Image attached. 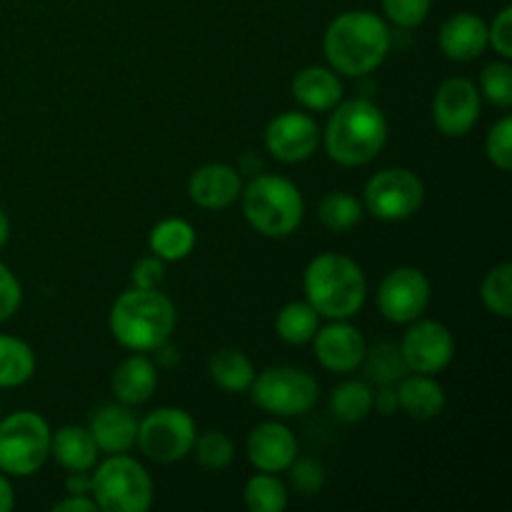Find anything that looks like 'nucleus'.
I'll use <instances>...</instances> for the list:
<instances>
[{"label": "nucleus", "instance_id": "obj_11", "mask_svg": "<svg viewBox=\"0 0 512 512\" xmlns=\"http://www.w3.org/2000/svg\"><path fill=\"white\" fill-rule=\"evenodd\" d=\"M430 298H433V288H430L428 275L413 265L390 270L378 285L380 315L395 325H410L413 320L423 318Z\"/></svg>", "mask_w": 512, "mask_h": 512}, {"label": "nucleus", "instance_id": "obj_44", "mask_svg": "<svg viewBox=\"0 0 512 512\" xmlns=\"http://www.w3.org/2000/svg\"><path fill=\"white\" fill-rule=\"evenodd\" d=\"M15 508V490L10 485V478L0 473V512H10Z\"/></svg>", "mask_w": 512, "mask_h": 512}, {"label": "nucleus", "instance_id": "obj_6", "mask_svg": "<svg viewBox=\"0 0 512 512\" xmlns=\"http://www.w3.org/2000/svg\"><path fill=\"white\" fill-rule=\"evenodd\" d=\"M90 495L103 512H145L153 505V480L138 460L115 453L90 475Z\"/></svg>", "mask_w": 512, "mask_h": 512}, {"label": "nucleus", "instance_id": "obj_17", "mask_svg": "<svg viewBox=\"0 0 512 512\" xmlns=\"http://www.w3.org/2000/svg\"><path fill=\"white\" fill-rule=\"evenodd\" d=\"M243 180L240 170L225 163L200 165L188 180V195L198 208L203 210H225L240 200Z\"/></svg>", "mask_w": 512, "mask_h": 512}, {"label": "nucleus", "instance_id": "obj_37", "mask_svg": "<svg viewBox=\"0 0 512 512\" xmlns=\"http://www.w3.org/2000/svg\"><path fill=\"white\" fill-rule=\"evenodd\" d=\"M288 470L293 478V488L305 498L320 495V490L325 488V468L315 458H295Z\"/></svg>", "mask_w": 512, "mask_h": 512}, {"label": "nucleus", "instance_id": "obj_7", "mask_svg": "<svg viewBox=\"0 0 512 512\" xmlns=\"http://www.w3.org/2000/svg\"><path fill=\"white\" fill-rule=\"evenodd\" d=\"M50 425L33 410H18L0 418V473L30 478L50 458Z\"/></svg>", "mask_w": 512, "mask_h": 512}, {"label": "nucleus", "instance_id": "obj_38", "mask_svg": "<svg viewBox=\"0 0 512 512\" xmlns=\"http://www.w3.org/2000/svg\"><path fill=\"white\" fill-rule=\"evenodd\" d=\"M23 303V288L13 270L0 260V323L13 318Z\"/></svg>", "mask_w": 512, "mask_h": 512}, {"label": "nucleus", "instance_id": "obj_12", "mask_svg": "<svg viewBox=\"0 0 512 512\" xmlns=\"http://www.w3.org/2000/svg\"><path fill=\"white\" fill-rule=\"evenodd\" d=\"M398 348L410 373H443L455 358V338L440 320H413Z\"/></svg>", "mask_w": 512, "mask_h": 512}, {"label": "nucleus", "instance_id": "obj_15", "mask_svg": "<svg viewBox=\"0 0 512 512\" xmlns=\"http://www.w3.org/2000/svg\"><path fill=\"white\" fill-rule=\"evenodd\" d=\"M310 343H313L318 363L335 375L355 373L368 350L363 333L348 320H333L325 328H318Z\"/></svg>", "mask_w": 512, "mask_h": 512}, {"label": "nucleus", "instance_id": "obj_31", "mask_svg": "<svg viewBox=\"0 0 512 512\" xmlns=\"http://www.w3.org/2000/svg\"><path fill=\"white\" fill-rule=\"evenodd\" d=\"M243 500L250 512H283L290 498L278 473H258L245 483Z\"/></svg>", "mask_w": 512, "mask_h": 512}, {"label": "nucleus", "instance_id": "obj_40", "mask_svg": "<svg viewBox=\"0 0 512 512\" xmlns=\"http://www.w3.org/2000/svg\"><path fill=\"white\" fill-rule=\"evenodd\" d=\"M133 288H145V290H158L160 283L165 280V260H160L158 255L150 253L148 258L138 260L133 268Z\"/></svg>", "mask_w": 512, "mask_h": 512}, {"label": "nucleus", "instance_id": "obj_34", "mask_svg": "<svg viewBox=\"0 0 512 512\" xmlns=\"http://www.w3.org/2000/svg\"><path fill=\"white\" fill-rule=\"evenodd\" d=\"M480 98L488 100L495 108H510L512 105V68L508 60L485 65L480 73Z\"/></svg>", "mask_w": 512, "mask_h": 512}, {"label": "nucleus", "instance_id": "obj_28", "mask_svg": "<svg viewBox=\"0 0 512 512\" xmlns=\"http://www.w3.org/2000/svg\"><path fill=\"white\" fill-rule=\"evenodd\" d=\"M360 368L365 370V380L375 385H398L410 373L395 343H378L365 350Z\"/></svg>", "mask_w": 512, "mask_h": 512}, {"label": "nucleus", "instance_id": "obj_2", "mask_svg": "<svg viewBox=\"0 0 512 512\" xmlns=\"http://www.w3.org/2000/svg\"><path fill=\"white\" fill-rule=\"evenodd\" d=\"M320 140L333 163L360 168L378 158L388 143V118L368 98L340 100Z\"/></svg>", "mask_w": 512, "mask_h": 512}, {"label": "nucleus", "instance_id": "obj_32", "mask_svg": "<svg viewBox=\"0 0 512 512\" xmlns=\"http://www.w3.org/2000/svg\"><path fill=\"white\" fill-rule=\"evenodd\" d=\"M480 298L483 305L498 318H512V265L500 263L488 270L480 285Z\"/></svg>", "mask_w": 512, "mask_h": 512}, {"label": "nucleus", "instance_id": "obj_20", "mask_svg": "<svg viewBox=\"0 0 512 512\" xmlns=\"http://www.w3.org/2000/svg\"><path fill=\"white\" fill-rule=\"evenodd\" d=\"M110 388L118 403L130 405H143L158 390V365L143 353L128 355L123 363L115 368L113 378H110Z\"/></svg>", "mask_w": 512, "mask_h": 512}, {"label": "nucleus", "instance_id": "obj_4", "mask_svg": "<svg viewBox=\"0 0 512 512\" xmlns=\"http://www.w3.org/2000/svg\"><path fill=\"white\" fill-rule=\"evenodd\" d=\"M108 323L113 338L125 350L150 353L158 345L168 343L178 323V313L168 295L160 293V288H130L115 298Z\"/></svg>", "mask_w": 512, "mask_h": 512}, {"label": "nucleus", "instance_id": "obj_24", "mask_svg": "<svg viewBox=\"0 0 512 512\" xmlns=\"http://www.w3.org/2000/svg\"><path fill=\"white\" fill-rule=\"evenodd\" d=\"M208 375L225 393H248L255 380V365L243 350L220 348L208 360Z\"/></svg>", "mask_w": 512, "mask_h": 512}, {"label": "nucleus", "instance_id": "obj_29", "mask_svg": "<svg viewBox=\"0 0 512 512\" xmlns=\"http://www.w3.org/2000/svg\"><path fill=\"white\" fill-rule=\"evenodd\" d=\"M330 410L343 423H360L373 413V388L368 380H345L330 395Z\"/></svg>", "mask_w": 512, "mask_h": 512}, {"label": "nucleus", "instance_id": "obj_30", "mask_svg": "<svg viewBox=\"0 0 512 512\" xmlns=\"http://www.w3.org/2000/svg\"><path fill=\"white\" fill-rule=\"evenodd\" d=\"M363 213V200L353 198V195L343 193V190L323 195L318 203V218L330 233H348V230H353L363 220Z\"/></svg>", "mask_w": 512, "mask_h": 512}, {"label": "nucleus", "instance_id": "obj_41", "mask_svg": "<svg viewBox=\"0 0 512 512\" xmlns=\"http://www.w3.org/2000/svg\"><path fill=\"white\" fill-rule=\"evenodd\" d=\"M373 408L380 415H395L398 413V393H395V385H378V390H373Z\"/></svg>", "mask_w": 512, "mask_h": 512}, {"label": "nucleus", "instance_id": "obj_42", "mask_svg": "<svg viewBox=\"0 0 512 512\" xmlns=\"http://www.w3.org/2000/svg\"><path fill=\"white\" fill-rule=\"evenodd\" d=\"M55 512H98L93 495H73L68 493V498H63L60 503L53 505Z\"/></svg>", "mask_w": 512, "mask_h": 512}, {"label": "nucleus", "instance_id": "obj_45", "mask_svg": "<svg viewBox=\"0 0 512 512\" xmlns=\"http://www.w3.org/2000/svg\"><path fill=\"white\" fill-rule=\"evenodd\" d=\"M8 235H10V218L3 208H0V248L8 243Z\"/></svg>", "mask_w": 512, "mask_h": 512}, {"label": "nucleus", "instance_id": "obj_35", "mask_svg": "<svg viewBox=\"0 0 512 512\" xmlns=\"http://www.w3.org/2000/svg\"><path fill=\"white\" fill-rule=\"evenodd\" d=\"M485 155L503 173L512 170V115H503L485 138Z\"/></svg>", "mask_w": 512, "mask_h": 512}, {"label": "nucleus", "instance_id": "obj_23", "mask_svg": "<svg viewBox=\"0 0 512 512\" xmlns=\"http://www.w3.org/2000/svg\"><path fill=\"white\" fill-rule=\"evenodd\" d=\"M50 455L68 473H88L98 463V445L83 425H63L50 438Z\"/></svg>", "mask_w": 512, "mask_h": 512}, {"label": "nucleus", "instance_id": "obj_36", "mask_svg": "<svg viewBox=\"0 0 512 512\" xmlns=\"http://www.w3.org/2000/svg\"><path fill=\"white\" fill-rule=\"evenodd\" d=\"M433 0H383V13L398 28H418L428 20Z\"/></svg>", "mask_w": 512, "mask_h": 512}, {"label": "nucleus", "instance_id": "obj_16", "mask_svg": "<svg viewBox=\"0 0 512 512\" xmlns=\"http://www.w3.org/2000/svg\"><path fill=\"white\" fill-rule=\"evenodd\" d=\"M245 453L260 473H285L298 458V438L283 423H260L245 440Z\"/></svg>", "mask_w": 512, "mask_h": 512}, {"label": "nucleus", "instance_id": "obj_39", "mask_svg": "<svg viewBox=\"0 0 512 512\" xmlns=\"http://www.w3.org/2000/svg\"><path fill=\"white\" fill-rule=\"evenodd\" d=\"M488 45H493V50L503 60L512 58V8L510 5H505V8L495 15L493 23L488 25Z\"/></svg>", "mask_w": 512, "mask_h": 512}, {"label": "nucleus", "instance_id": "obj_21", "mask_svg": "<svg viewBox=\"0 0 512 512\" xmlns=\"http://www.w3.org/2000/svg\"><path fill=\"white\" fill-rule=\"evenodd\" d=\"M395 393H398L400 413H405L413 420H420V423L438 418L445 410V403H448L443 385H440L433 375L423 373L405 375V378L395 385Z\"/></svg>", "mask_w": 512, "mask_h": 512}, {"label": "nucleus", "instance_id": "obj_3", "mask_svg": "<svg viewBox=\"0 0 512 512\" xmlns=\"http://www.w3.org/2000/svg\"><path fill=\"white\" fill-rule=\"evenodd\" d=\"M303 290L320 318L350 320L368 300V278L348 255L320 253L305 268Z\"/></svg>", "mask_w": 512, "mask_h": 512}, {"label": "nucleus", "instance_id": "obj_8", "mask_svg": "<svg viewBox=\"0 0 512 512\" xmlns=\"http://www.w3.org/2000/svg\"><path fill=\"white\" fill-rule=\"evenodd\" d=\"M250 395L260 410L275 418H300L318 403L320 385L308 370L275 365L263 373H255Z\"/></svg>", "mask_w": 512, "mask_h": 512}, {"label": "nucleus", "instance_id": "obj_22", "mask_svg": "<svg viewBox=\"0 0 512 512\" xmlns=\"http://www.w3.org/2000/svg\"><path fill=\"white\" fill-rule=\"evenodd\" d=\"M293 95L305 110L325 113L343 100V80L333 68L308 65L293 78Z\"/></svg>", "mask_w": 512, "mask_h": 512}, {"label": "nucleus", "instance_id": "obj_9", "mask_svg": "<svg viewBox=\"0 0 512 512\" xmlns=\"http://www.w3.org/2000/svg\"><path fill=\"white\" fill-rule=\"evenodd\" d=\"M198 425L193 415L183 408H155L153 413L138 420L135 445L148 460L158 465H173L188 458L193 450Z\"/></svg>", "mask_w": 512, "mask_h": 512}, {"label": "nucleus", "instance_id": "obj_5", "mask_svg": "<svg viewBox=\"0 0 512 512\" xmlns=\"http://www.w3.org/2000/svg\"><path fill=\"white\" fill-rule=\"evenodd\" d=\"M240 200L250 228L265 238H288L303 223V193L293 180L283 175L258 173L248 185H243Z\"/></svg>", "mask_w": 512, "mask_h": 512}, {"label": "nucleus", "instance_id": "obj_10", "mask_svg": "<svg viewBox=\"0 0 512 512\" xmlns=\"http://www.w3.org/2000/svg\"><path fill=\"white\" fill-rule=\"evenodd\" d=\"M425 185L413 170L385 168L363 188V208L383 223L408 220L423 208Z\"/></svg>", "mask_w": 512, "mask_h": 512}, {"label": "nucleus", "instance_id": "obj_43", "mask_svg": "<svg viewBox=\"0 0 512 512\" xmlns=\"http://www.w3.org/2000/svg\"><path fill=\"white\" fill-rule=\"evenodd\" d=\"M65 490L73 495H90V475L88 473H70L65 480Z\"/></svg>", "mask_w": 512, "mask_h": 512}, {"label": "nucleus", "instance_id": "obj_18", "mask_svg": "<svg viewBox=\"0 0 512 512\" xmlns=\"http://www.w3.org/2000/svg\"><path fill=\"white\" fill-rule=\"evenodd\" d=\"M438 45L445 58L470 63L488 50V23L475 13H455L440 25Z\"/></svg>", "mask_w": 512, "mask_h": 512}, {"label": "nucleus", "instance_id": "obj_14", "mask_svg": "<svg viewBox=\"0 0 512 512\" xmlns=\"http://www.w3.org/2000/svg\"><path fill=\"white\" fill-rule=\"evenodd\" d=\"M320 145V128L308 113L288 110L275 115L265 128V150L280 163H303Z\"/></svg>", "mask_w": 512, "mask_h": 512}, {"label": "nucleus", "instance_id": "obj_1", "mask_svg": "<svg viewBox=\"0 0 512 512\" xmlns=\"http://www.w3.org/2000/svg\"><path fill=\"white\" fill-rule=\"evenodd\" d=\"M328 68L348 78H363L383 65L390 53V28L370 10H348L328 25L323 35Z\"/></svg>", "mask_w": 512, "mask_h": 512}, {"label": "nucleus", "instance_id": "obj_25", "mask_svg": "<svg viewBox=\"0 0 512 512\" xmlns=\"http://www.w3.org/2000/svg\"><path fill=\"white\" fill-rule=\"evenodd\" d=\"M150 253L165 263L185 260L195 248V228L183 218H165L150 230Z\"/></svg>", "mask_w": 512, "mask_h": 512}, {"label": "nucleus", "instance_id": "obj_33", "mask_svg": "<svg viewBox=\"0 0 512 512\" xmlns=\"http://www.w3.org/2000/svg\"><path fill=\"white\" fill-rule=\"evenodd\" d=\"M190 453L195 455L200 468L218 473V470H225L235 460V443L223 430H208L203 435H195Z\"/></svg>", "mask_w": 512, "mask_h": 512}, {"label": "nucleus", "instance_id": "obj_26", "mask_svg": "<svg viewBox=\"0 0 512 512\" xmlns=\"http://www.w3.org/2000/svg\"><path fill=\"white\" fill-rule=\"evenodd\" d=\"M35 375V353L25 340L0 333V388H18Z\"/></svg>", "mask_w": 512, "mask_h": 512}, {"label": "nucleus", "instance_id": "obj_19", "mask_svg": "<svg viewBox=\"0 0 512 512\" xmlns=\"http://www.w3.org/2000/svg\"><path fill=\"white\" fill-rule=\"evenodd\" d=\"M88 430L100 453H128L135 445V438H138V418H135L130 405L108 403L95 410Z\"/></svg>", "mask_w": 512, "mask_h": 512}, {"label": "nucleus", "instance_id": "obj_13", "mask_svg": "<svg viewBox=\"0 0 512 512\" xmlns=\"http://www.w3.org/2000/svg\"><path fill=\"white\" fill-rule=\"evenodd\" d=\"M483 98L473 80L448 78L433 98L435 128L445 138H463L480 120Z\"/></svg>", "mask_w": 512, "mask_h": 512}, {"label": "nucleus", "instance_id": "obj_27", "mask_svg": "<svg viewBox=\"0 0 512 512\" xmlns=\"http://www.w3.org/2000/svg\"><path fill=\"white\" fill-rule=\"evenodd\" d=\"M320 328V315L315 313L308 300H293L283 305L275 318L278 338L288 345H305L315 338Z\"/></svg>", "mask_w": 512, "mask_h": 512}]
</instances>
